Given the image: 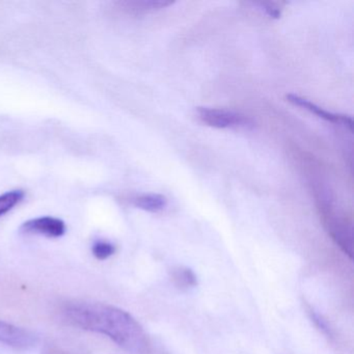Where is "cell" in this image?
Here are the masks:
<instances>
[{"label":"cell","mask_w":354,"mask_h":354,"mask_svg":"<svg viewBox=\"0 0 354 354\" xmlns=\"http://www.w3.org/2000/svg\"><path fill=\"white\" fill-rule=\"evenodd\" d=\"M41 354H86L82 351L73 349V348L66 347V346L59 345V344H47L43 348Z\"/></svg>","instance_id":"13"},{"label":"cell","mask_w":354,"mask_h":354,"mask_svg":"<svg viewBox=\"0 0 354 354\" xmlns=\"http://www.w3.org/2000/svg\"><path fill=\"white\" fill-rule=\"evenodd\" d=\"M323 221L329 235L344 254L353 257V230L351 223L344 217L335 215L330 207H322Z\"/></svg>","instance_id":"2"},{"label":"cell","mask_w":354,"mask_h":354,"mask_svg":"<svg viewBox=\"0 0 354 354\" xmlns=\"http://www.w3.org/2000/svg\"><path fill=\"white\" fill-rule=\"evenodd\" d=\"M115 246L111 242L105 241V240H98L93 244L92 252L95 258L98 260H106L115 254Z\"/></svg>","instance_id":"11"},{"label":"cell","mask_w":354,"mask_h":354,"mask_svg":"<svg viewBox=\"0 0 354 354\" xmlns=\"http://www.w3.org/2000/svg\"><path fill=\"white\" fill-rule=\"evenodd\" d=\"M64 314L75 326L105 335L127 351L150 353V341L142 325L122 308L101 302L76 301L67 304Z\"/></svg>","instance_id":"1"},{"label":"cell","mask_w":354,"mask_h":354,"mask_svg":"<svg viewBox=\"0 0 354 354\" xmlns=\"http://www.w3.org/2000/svg\"><path fill=\"white\" fill-rule=\"evenodd\" d=\"M287 100L289 101L290 103H292V104L297 105V106L302 107V109H306V111H310V113L318 115L319 118L325 120V121L331 122V123L342 124V125L348 128L350 131H352V129H353V121H352L351 117L329 113V111L323 109L322 107L310 102L308 99L301 98V97L296 96V95H287Z\"/></svg>","instance_id":"6"},{"label":"cell","mask_w":354,"mask_h":354,"mask_svg":"<svg viewBox=\"0 0 354 354\" xmlns=\"http://www.w3.org/2000/svg\"><path fill=\"white\" fill-rule=\"evenodd\" d=\"M39 339L34 333L0 320V343L19 351H28L36 347Z\"/></svg>","instance_id":"4"},{"label":"cell","mask_w":354,"mask_h":354,"mask_svg":"<svg viewBox=\"0 0 354 354\" xmlns=\"http://www.w3.org/2000/svg\"><path fill=\"white\" fill-rule=\"evenodd\" d=\"M133 205L147 212L157 213L167 207V200L165 196L159 194H147L136 196Z\"/></svg>","instance_id":"8"},{"label":"cell","mask_w":354,"mask_h":354,"mask_svg":"<svg viewBox=\"0 0 354 354\" xmlns=\"http://www.w3.org/2000/svg\"><path fill=\"white\" fill-rule=\"evenodd\" d=\"M21 231L32 235L35 234L46 236L48 238H59L66 233V225L62 219L55 217H38L24 223Z\"/></svg>","instance_id":"5"},{"label":"cell","mask_w":354,"mask_h":354,"mask_svg":"<svg viewBox=\"0 0 354 354\" xmlns=\"http://www.w3.org/2000/svg\"><path fill=\"white\" fill-rule=\"evenodd\" d=\"M198 115L203 123L217 129L250 128L254 126V122L248 115L225 109L198 107Z\"/></svg>","instance_id":"3"},{"label":"cell","mask_w":354,"mask_h":354,"mask_svg":"<svg viewBox=\"0 0 354 354\" xmlns=\"http://www.w3.org/2000/svg\"><path fill=\"white\" fill-rule=\"evenodd\" d=\"M121 5L129 13L145 14L165 9L169 6H173L174 3L165 1V0H138V1H124Z\"/></svg>","instance_id":"7"},{"label":"cell","mask_w":354,"mask_h":354,"mask_svg":"<svg viewBox=\"0 0 354 354\" xmlns=\"http://www.w3.org/2000/svg\"><path fill=\"white\" fill-rule=\"evenodd\" d=\"M254 5L260 8V9L263 10V11H264L269 17L273 18V19H279V18L281 17V9H279L275 3H254Z\"/></svg>","instance_id":"14"},{"label":"cell","mask_w":354,"mask_h":354,"mask_svg":"<svg viewBox=\"0 0 354 354\" xmlns=\"http://www.w3.org/2000/svg\"><path fill=\"white\" fill-rule=\"evenodd\" d=\"M306 310H308V316L312 319L315 325H316L327 337H333V329L330 328L327 321L325 320L320 314H318L314 308H310V306H306Z\"/></svg>","instance_id":"12"},{"label":"cell","mask_w":354,"mask_h":354,"mask_svg":"<svg viewBox=\"0 0 354 354\" xmlns=\"http://www.w3.org/2000/svg\"><path fill=\"white\" fill-rule=\"evenodd\" d=\"M171 281L180 289H189L198 285L196 275L187 267H177L171 273Z\"/></svg>","instance_id":"9"},{"label":"cell","mask_w":354,"mask_h":354,"mask_svg":"<svg viewBox=\"0 0 354 354\" xmlns=\"http://www.w3.org/2000/svg\"><path fill=\"white\" fill-rule=\"evenodd\" d=\"M24 198L22 190H12L0 196V217L7 214L14 207L17 206Z\"/></svg>","instance_id":"10"}]
</instances>
